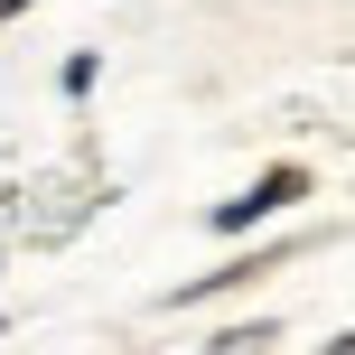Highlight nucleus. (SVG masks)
I'll list each match as a JSON object with an SVG mask.
<instances>
[{"instance_id": "nucleus-2", "label": "nucleus", "mask_w": 355, "mask_h": 355, "mask_svg": "<svg viewBox=\"0 0 355 355\" xmlns=\"http://www.w3.org/2000/svg\"><path fill=\"white\" fill-rule=\"evenodd\" d=\"M271 346V327H225V337H215V355H262Z\"/></svg>"}, {"instance_id": "nucleus-1", "label": "nucleus", "mask_w": 355, "mask_h": 355, "mask_svg": "<svg viewBox=\"0 0 355 355\" xmlns=\"http://www.w3.org/2000/svg\"><path fill=\"white\" fill-rule=\"evenodd\" d=\"M300 196H309V168H262L243 196H225L206 225H215V234H252V225H271L281 206H300Z\"/></svg>"}, {"instance_id": "nucleus-3", "label": "nucleus", "mask_w": 355, "mask_h": 355, "mask_svg": "<svg viewBox=\"0 0 355 355\" xmlns=\"http://www.w3.org/2000/svg\"><path fill=\"white\" fill-rule=\"evenodd\" d=\"M318 355H355V337H327V346H318Z\"/></svg>"}, {"instance_id": "nucleus-4", "label": "nucleus", "mask_w": 355, "mask_h": 355, "mask_svg": "<svg viewBox=\"0 0 355 355\" xmlns=\"http://www.w3.org/2000/svg\"><path fill=\"white\" fill-rule=\"evenodd\" d=\"M10 10H28V0H0V19H10Z\"/></svg>"}]
</instances>
